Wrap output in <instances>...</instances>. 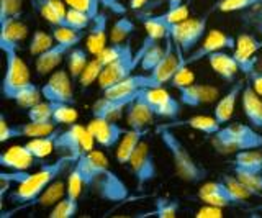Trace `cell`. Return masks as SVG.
I'll list each match as a JSON object with an SVG mask.
<instances>
[{
	"label": "cell",
	"instance_id": "obj_1",
	"mask_svg": "<svg viewBox=\"0 0 262 218\" xmlns=\"http://www.w3.org/2000/svg\"><path fill=\"white\" fill-rule=\"evenodd\" d=\"M74 167L85 184V189L94 192L105 202H123L129 195L126 184L110 169V163L102 151L92 149L80 156Z\"/></svg>",
	"mask_w": 262,
	"mask_h": 218
},
{
	"label": "cell",
	"instance_id": "obj_2",
	"mask_svg": "<svg viewBox=\"0 0 262 218\" xmlns=\"http://www.w3.org/2000/svg\"><path fill=\"white\" fill-rule=\"evenodd\" d=\"M76 158L72 156H59V159L56 163H49V164H41L39 171L30 174V177L20 185H16V189L10 192V199L13 204H21L25 205H33L41 193L45 192V189L49 184L54 182L57 177H61L68 169H71L76 163Z\"/></svg>",
	"mask_w": 262,
	"mask_h": 218
},
{
	"label": "cell",
	"instance_id": "obj_3",
	"mask_svg": "<svg viewBox=\"0 0 262 218\" xmlns=\"http://www.w3.org/2000/svg\"><path fill=\"white\" fill-rule=\"evenodd\" d=\"M158 133L164 148L167 149V152L172 158V163H174V169L179 179H182L184 182L188 184H199L207 179L208 171L193 159V156L188 152L185 144L172 132V128H166L161 125L158 128Z\"/></svg>",
	"mask_w": 262,
	"mask_h": 218
},
{
	"label": "cell",
	"instance_id": "obj_4",
	"mask_svg": "<svg viewBox=\"0 0 262 218\" xmlns=\"http://www.w3.org/2000/svg\"><path fill=\"white\" fill-rule=\"evenodd\" d=\"M211 144L220 155H236L237 151L262 148V135L246 123H229L211 136Z\"/></svg>",
	"mask_w": 262,
	"mask_h": 218
},
{
	"label": "cell",
	"instance_id": "obj_5",
	"mask_svg": "<svg viewBox=\"0 0 262 218\" xmlns=\"http://www.w3.org/2000/svg\"><path fill=\"white\" fill-rule=\"evenodd\" d=\"M95 138L89 132L87 125L72 123L66 130H59L54 138V151L61 156H72L79 159L85 152L95 148Z\"/></svg>",
	"mask_w": 262,
	"mask_h": 218
},
{
	"label": "cell",
	"instance_id": "obj_6",
	"mask_svg": "<svg viewBox=\"0 0 262 218\" xmlns=\"http://www.w3.org/2000/svg\"><path fill=\"white\" fill-rule=\"evenodd\" d=\"M176 43V41H174ZM177 46V45H176ZM236 48V38L225 33V31L213 28L210 31H207V35L202 39V43L199 45V48H195L192 53H188L185 56V53L177 46V51L180 56V66H190V64L200 62L202 59L208 58L210 54L216 53V51H225V50H234Z\"/></svg>",
	"mask_w": 262,
	"mask_h": 218
},
{
	"label": "cell",
	"instance_id": "obj_7",
	"mask_svg": "<svg viewBox=\"0 0 262 218\" xmlns=\"http://www.w3.org/2000/svg\"><path fill=\"white\" fill-rule=\"evenodd\" d=\"M213 12V9L202 15V17H195V18H190L188 17L187 20L180 21V23H176V25H172L169 33L172 36V39L176 41V45L182 50L185 54L192 53L196 45L202 43V39L205 38L208 31V15Z\"/></svg>",
	"mask_w": 262,
	"mask_h": 218
},
{
	"label": "cell",
	"instance_id": "obj_8",
	"mask_svg": "<svg viewBox=\"0 0 262 218\" xmlns=\"http://www.w3.org/2000/svg\"><path fill=\"white\" fill-rule=\"evenodd\" d=\"M30 82L31 72L25 61L18 56V51L5 53V76L2 84V92L5 99L12 100L13 95Z\"/></svg>",
	"mask_w": 262,
	"mask_h": 218
},
{
	"label": "cell",
	"instance_id": "obj_9",
	"mask_svg": "<svg viewBox=\"0 0 262 218\" xmlns=\"http://www.w3.org/2000/svg\"><path fill=\"white\" fill-rule=\"evenodd\" d=\"M128 164L131 167V172L135 176L138 190H143L144 185L152 182L156 179V176H158V167H156L154 163L152 149L144 140L139 143V146L133 152Z\"/></svg>",
	"mask_w": 262,
	"mask_h": 218
},
{
	"label": "cell",
	"instance_id": "obj_10",
	"mask_svg": "<svg viewBox=\"0 0 262 218\" xmlns=\"http://www.w3.org/2000/svg\"><path fill=\"white\" fill-rule=\"evenodd\" d=\"M57 128L56 122H31L30 123H8L5 115H0V143H7L13 138H39L48 136Z\"/></svg>",
	"mask_w": 262,
	"mask_h": 218
},
{
	"label": "cell",
	"instance_id": "obj_11",
	"mask_svg": "<svg viewBox=\"0 0 262 218\" xmlns=\"http://www.w3.org/2000/svg\"><path fill=\"white\" fill-rule=\"evenodd\" d=\"M43 99L56 103H76L74 97V80L66 69L54 71L41 87Z\"/></svg>",
	"mask_w": 262,
	"mask_h": 218
},
{
	"label": "cell",
	"instance_id": "obj_12",
	"mask_svg": "<svg viewBox=\"0 0 262 218\" xmlns=\"http://www.w3.org/2000/svg\"><path fill=\"white\" fill-rule=\"evenodd\" d=\"M141 97L152 108L154 115L159 118L176 120L179 118L184 105L179 99H174L164 87H149L141 91Z\"/></svg>",
	"mask_w": 262,
	"mask_h": 218
},
{
	"label": "cell",
	"instance_id": "obj_13",
	"mask_svg": "<svg viewBox=\"0 0 262 218\" xmlns=\"http://www.w3.org/2000/svg\"><path fill=\"white\" fill-rule=\"evenodd\" d=\"M182 66H180V56L177 51V46L169 33L166 36V53H164V58L158 64V68L147 72V74H149L154 87H164L170 82V79L174 77V74Z\"/></svg>",
	"mask_w": 262,
	"mask_h": 218
},
{
	"label": "cell",
	"instance_id": "obj_14",
	"mask_svg": "<svg viewBox=\"0 0 262 218\" xmlns=\"http://www.w3.org/2000/svg\"><path fill=\"white\" fill-rule=\"evenodd\" d=\"M87 128L95 138L97 144H100L105 149L117 148V144L123 138V135L128 132L125 126L118 125V122H115V120L97 118V117L90 118Z\"/></svg>",
	"mask_w": 262,
	"mask_h": 218
},
{
	"label": "cell",
	"instance_id": "obj_15",
	"mask_svg": "<svg viewBox=\"0 0 262 218\" xmlns=\"http://www.w3.org/2000/svg\"><path fill=\"white\" fill-rule=\"evenodd\" d=\"M262 51V39L254 35L241 33L236 38V48L233 50V56L239 66V71L246 76H251L254 72V56Z\"/></svg>",
	"mask_w": 262,
	"mask_h": 218
},
{
	"label": "cell",
	"instance_id": "obj_16",
	"mask_svg": "<svg viewBox=\"0 0 262 218\" xmlns=\"http://www.w3.org/2000/svg\"><path fill=\"white\" fill-rule=\"evenodd\" d=\"M199 199L203 204H210V205H216L223 208L244 204L241 199H237L231 192V189L228 187L223 179L205 182L199 190Z\"/></svg>",
	"mask_w": 262,
	"mask_h": 218
},
{
	"label": "cell",
	"instance_id": "obj_17",
	"mask_svg": "<svg viewBox=\"0 0 262 218\" xmlns=\"http://www.w3.org/2000/svg\"><path fill=\"white\" fill-rule=\"evenodd\" d=\"M136 68H138V64L135 61V53H129L126 56H123L121 59L115 61V62L103 68L100 79H98V87H100L102 92H103L105 89H108L117 82H120V80L131 76Z\"/></svg>",
	"mask_w": 262,
	"mask_h": 218
},
{
	"label": "cell",
	"instance_id": "obj_18",
	"mask_svg": "<svg viewBox=\"0 0 262 218\" xmlns=\"http://www.w3.org/2000/svg\"><path fill=\"white\" fill-rule=\"evenodd\" d=\"M179 91V100L184 107H190V108H196L202 107V105L211 103L218 99V89L213 85H207V84H190L185 87L177 89Z\"/></svg>",
	"mask_w": 262,
	"mask_h": 218
},
{
	"label": "cell",
	"instance_id": "obj_19",
	"mask_svg": "<svg viewBox=\"0 0 262 218\" xmlns=\"http://www.w3.org/2000/svg\"><path fill=\"white\" fill-rule=\"evenodd\" d=\"M149 87H154L149 74H131L126 79L117 82L115 85L105 89L103 95L113 97V99H123V97L136 95L141 91H144V89H149Z\"/></svg>",
	"mask_w": 262,
	"mask_h": 218
},
{
	"label": "cell",
	"instance_id": "obj_20",
	"mask_svg": "<svg viewBox=\"0 0 262 218\" xmlns=\"http://www.w3.org/2000/svg\"><path fill=\"white\" fill-rule=\"evenodd\" d=\"M30 33L28 27L21 20H13L0 25V50L5 53L20 51L21 43Z\"/></svg>",
	"mask_w": 262,
	"mask_h": 218
},
{
	"label": "cell",
	"instance_id": "obj_21",
	"mask_svg": "<svg viewBox=\"0 0 262 218\" xmlns=\"http://www.w3.org/2000/svg\"><path fill=\"white\" fill-rule=\"evenodd\" d=\"M36 158L33 152L27 148V144H15V146H8L0 155V166L4 169H10V171H28L30 167L35 166Z\"/></svg>",
	"mask_w": 262,
	"mask_h": 218
},
{
	"label": "cell",
	"instance_id": "obj_22",
	"mask_svg": "<svg viewBox=\"0 0 262 218\" xmlns=\"http://www.w3.org/2000/svg\"><path fill=\"white\" fill-rule=\"evenodd\" d=\"M106 31H108V15L105 12H100L92 20V25L89 27L85 36V50L92 56H97L102 50H105L106 41L110 38Z\"/></svg>",
	"mask_w": 262,
	"mask_h": 218
},
{
	"label": "cell",
	"instance_id": "obj_23",
	"mask_svg": "<svg viewBox=\"0 0 262 218\" xmlns=\"http://www.w3.org/2000/svg\"><path fill=\"white\" fill-rule=\"evenodd\" d=\"M125 118L128 126L133 128V130H146V128H149V125L154 123L156 115L152 108L147 105V102L141 97V94H139L126 107Z\"/></svg>",
	"mask_w": 262,
	"mask_h": 218
},
{
	"label": "cell",
	"instance_id": "obj_24",
	"mask_svg": "<svg viewBox=\"0 0 262 218\" xmlns=\"http://www.w3.org/2000/svg\"><path fill=\"white\" fill-rule=\"evenodd\" d=\"M141 94V92H139ZM129 95V97H123V99H113V97H102L98 99L94 107H92V117L97 118H106V120H115L118 122L120 117L123 115V112L126 110L128 105L133 102L136 97L139 95Z\"/></svg>",
	"mask_w": 262,
	"mask_h": 218
},
{
	"label": "cell",
	"instance_id": "obj_25",
	"mask_svg": "<svg viewBox=\"0 0 262 218\" xmlns=\"http://www.w3.org/2000/svg\"><path fill=\"white\" fill-rule=\"evenodd\" d=\"M72 48H76V46L54 43L48 51L36 56L35 68H36L38 76H48V74H51V72H54V69L64 61V58H68V54Z\"/></svg>",
	"mask_w": 262,
	"mask_h": 218
},
{
	"label": "cell",
	"instance_id": "obj_26",
	"mask_svg": "<svg viewBox=\"0 0 262 218\" xmlns=\"http://www.w3.org/2000/svg\"><path fill=\"white\" fill-rule=\"evenodd\" d=\"M33 9L51 27H66L68 5L64 0H33Z\"/></svg>",
	"mask_w": 262,
	"mask_h": 218
},
{
	"label": "cell",
	"instance_id": "obj_27",
	"mask_svg": "<svg viewBox=\"0 0 262 218\" xmlns=\"http://www.w3.org/2000/svg\"><path fill=\"white\" fill-rule=\"evenodd\" d=\"M244 85H246L244 80H237V82L216 102L215 110H213V117L218 120L220 125H225L233 118L234 108H236V102L241 97Z\"/></svg>",
	"mask_w": 262,
	"mask_h": 218
},
{
	"label": "cell",
	"instance_id": "obj_28",
	"mask_svg": "<svg viewBox=\"0 0 262 218\" xmlns=\"http://www.w3.org/2000/svg\"><path fill=\"white\" fill-rule=\"evenodd\" d=\"M241 105L244 117L251 126L262 130V97L254 91L252 85H244L241 94Z\"/></svg>",
	"mask_w": 262,
	"mask_h": 218
},
{
	"label": "cell",
	"instance_id": "obj_29",
	"mask_svg": "<svg viewBox=\"0 0 262 218\" xmlns=\"http://www.w3.org/2000/svg\"><path fill=\"white\" fill-rule=\"evenodd\" d=\"M149 133V128L146 130H129L123 135V138L120 140V143L117 144V151H115V158L120 164H128L133 152L136 151V148L139 146V143L144 140V136Z\"/></svg>",
	"mask_w": 262,
	"mask_h": 218
},
{
	"label": "cell",
	"instance_id": "obj_30",
	"mask_svg": "<svg viewBox=\"0 0 262 218\" xmlns=\"http://www.w3.org/2000/svg\"><path fill=\"white\" fill-rule=\"evenodd\" d=\"M208 61H210V66L211 69L216 72V74L226 80V82H234L236 74L239 71V66L234 59L233 54H228L225 51H216L208 56Z\"/></svg>",
	"mask_w": 262,
	"mask_h": 218
},
{
	"label": "cell",
	"instance_id": "obj_31",
	"mask_svg": "<svg viewBox=\"0 0 262 218\" xmlns=\"http://www.w3.org/2000/svg\"><path fill=\"white\" fill-rule=\"evenodd\" d=\"M166 128H192V130H196L207 136H213L220 132V128L223 125L218 123V120L215 117H207V115H195L187 120H180V122H174L170 125H162Z\"/></svg>",
	"mask_w": 262,
	"mask_h": 218
},
{
	"label": "cell",
	"instance_id": "obj_32",
	"mask_svg": "<svg viewBox=\"0 0 262 218\" xmlns=\"http://www.w3.org/2000/svg\"><path fill=\"white\" fill-rule=\"evenodd\" d=\"M180 210V202L177 199L170 197H158L154 200L152 210L146 213L136 215L138 218H147V216H156V218H176Z\"/></svg>",
	"mask_w": 262,
	"mask_h": 218
},
{
	"label": "cell",
	"instance_id": "obj_33",
	"mask_svg": "<svg viewBox=\"0 0 262 218\" xmlns=\"http://www.w3.org/2000/svg\"><path fill=\"white\" fill-rule=\"evenodd\" d=\"M89 56L90 53L87 50H84V48H72V50L69 51L68 58H66V62H68V72L71 74L72 80L74 82H79V77L82 74V71L85 69V66L89 64Z\"/></svg>",
	"mask_w": 262,
	"mask_h": 218
},
{
	"label": "cell",
	"instance_id": "obj_34",
	"mask_svg": "<svg viewBox=\"0 0 262 218\" xmlns=\"http://www.w3.org/2000/svg\"><path fill=\"white\" fill-rule=\"evenodd\" d=\"M233 167L244 169V171L262 172V152L257 149H244L234 155Z\"/></svg>",
	"mask_w": 262,
	"mask_h": 218
},
{
	"label": "cell",
	"instance_id": "obj_35",
	"mask_svg": "<svg viewBox=\"0 0 262 218\" xmlns=\"http://www.w3.org/2000/svg\"><path fill=\"white\" fill-rule=\"evenodd\" d=\"M66 192H68V182H64L62 179H57L54 182H51L45 189V192L33 202L35 205H43V207H49V205H56L61 199L66 197Z\"/></svg>",
	"mask_w": 262,
	"mask_h": 218
},
{
	"label": "cell",
	"instance_id": "obj_36",
	"mask_svg": "<svg viewBox=\"0 0 262 218\" xmlns=\"http://www.w3.org/2000/svg\"><path fill=\"white\" fill-rule=\"evenodd\" d=\"M43 99V92H41V89L36 87V84H27L25 87H21L18 92L13 95V102L18 105L20 108H25V110H30L31 107H35L36 103L41 102Z\"/></svg>",
	"mask_w": 262,
	"mask_h": 218
},
{
	"label": "cell",
	"instance_id": "obj_37",
	"mask_svg": "<svg viewBox=\"0 0 262 218\" xmlns=\"http://www.w3.org/2000/svg\"><path fill=\"white\" fill-rule=\"evenodd\" d=\"M59 133V130H56L53 133H49L48 136H39V138H31L28 143H27V148L33 152V156H35L38 161L39 159H45L48 158L51 152L54 151V138L56 135Z\"/></svg>",
	"mask_w": 262,
	"mask_h": 218
},
{
	"label": "cell",
	"instance_id": "obj_38",
	"mask_svg": "<svg viewBox=\"0 0 262 218\" xmlns=\"http://www.w3.org/2000/svg\"><path fill=\"white\" fill-rule=\"evenodd\" d=\"M129 53H135L129 43H112L108 46H105V50L98 53L97 58L103 66H108V64L121 59L123 56H126Z\"/></svg>",
	"mask_w": 262,
	"mask_h": 218
},
{
	"label": "cell",
	"instance_id": "obj_39",
	"mask_svg": "<svg viewBox=\"0 0 262 218\" xmlns=\"http://www.w3.org/2000/svg\"><path fill=\"white\" fill-rule=\"evenodd\" d=\"M133 31H135L133 20L128 18L126 15H121V17L113 23V27L110 30V43H125Z\"/></svg>",
	"mask_w": 262,
	"mask_h": 218
},
{
	"label": "cell",
	"instance_id": "obj_40",
	"mask_svg": "<svg viewBox=\"0 0 262 218\" xmlns=\"http://www.w3.org/2000/svg\"><path fill=\"white\" fill-rule=\"evenodd\" d=\"M54 43L56 41H54L53 33H48V31H43V30H36L35 33H33L31 39H30L28 51H30L31 56H35V58H36V56L48 51Z\"/></svg>",
	"mask_w": 262,
	"mask_h": 218
},
{
	"label": "cell",
	"instance_id": "obj_41",
	"mask_svg": "<svg viewBox=\"0 0 262 218\" xmlns=\"http://www.w3.org/2000/svg\"><path fill=\"white\" fill-rule=\"evenodd\" d=\"M79 212V200L66 195L61 199L56 205H53L51 212H49V218H74Z\"/></svg>",
	"mask_w": 262,
	"mask_h": 218
},
{
	"label": "cell",
	"instance_id": "obj_42",
	"mask_svg": "<svg viewBox=\"0 0 262 218\" xmlns=\"http://www.w3.org/2000/svg\"><path fill=\"white\" fill-rule=\"evenodd\" d=\"M51 33L56 43H64L72 46H77L84 39V36H87L85 31H77L69 27H51Z\"/></svg>",
	"mask_w": 262,
	"mask_h": 218
},
{
	"label": "cell",
	"instance_id": "obj_43",
	"mask_svg": "<svg viewBox=\"0 0 262 218\" xmlns=\"http://www.w3.org/2000/svg\"><path fill=\"white\" fill-rule=\"evenodd\" d=\"M23 0H0V25L13 20H21Z\"/></svg>",
	"mask_w": 262,
	"mask_h": 218
},
{
	"label": "cell",
	"instance_id": "obj_44",
	"mask_svg": "<svg viewBox=\"0 0 262 218\" xmlns=\"http://www.w3.org/2000/svg\"><path fill=\"white\" fill-rule=\"evenodd\" d=\"M144 28H146V35L152 36L154 39H166V36L169 35L170 27L166 21L162 20L161 15H151L149 18H143Z\"/></svg>",
	"mask_w": 262,
	"mask_h": 218
},
{
	"label": "cell",
	"instance_id": "obj_45",
	"mask_svg": "<svg viewBox=\"0 0 262 218\" xmlns=\"http://www.w3.org/2000/svg\"><path fill=\"white\" fill-rule=\"evenodd\" d=\"M259 4H262V0H218L215 7H213V10H218L221 13H233L254 9Z\"/></svg>",
	"mask_w": 262,
	"mask_h": 218
},
{
	"label": "cell",
	"instance_id": "obj_46",
	"mask_svg": "<svg viewBox=\"0 0 262 218\" xmlns=\"http://www.w3.org/2000/svg\"><path fill=\"white\" fill-rule=\"evenodd\" d=\"M103 64L98 61L97 56H94L92 59L89 61V64L85 66V69L82 71V74L79 77V84L82 89H87L89 85H92L94 82H98V79H100V74L103 71Z\"/></svg>",
	"mask_w": 262,
	"mask_h": 218
},
{
	"label": "cell",
	"instance_id": "obj_47",
	"mask_svg": "<svg viewBox=\"0 0 262 218\" xmlns=\"http://www.w3.org/2000/svg\"><path fill=\"white\" fill-rule=\"evenodd\" d=\"M164 53H166V46H161L159 43L152 45L149 50H147L143 56L141 61H139V68H141L144 72H151L158 68V64L161 62V59L164 58Z\"/></svg>",
	"mask_w": 262,
	"mask_h": 218
},
{
	"label": "cell",
	"instance_id": "obj_48",
	"mask_svg": "<svg viewBox=\"0 0 262 218\" xmlns=\"http://www.w3.org/2000/svg\"><path fill=\"white\" fill-rule=\"evenodd\" d=\"M77 110L72 103H56L53 112V122L57 125H72L77 122Z\"/></svg>",
	"mask_w": 262,
	"mask_h": 218
},
{
	"label": "cell",
	"instance_id": "obj_49",
	"mask_svg": "<svg viewBox=\"0 0 262 218\" xmlns=\"http://www.w3.org/2000/svg\"><path fill=\"white\" fill-rule=\"evenodd\" d=\"M53 112H54V102L41 100L35 107L28 110V120L31 122H53Z\"/></svg>",
	"mask_w": 262,
	"mask_h": 218
},
{
	"label": "cell",
	"instance_id": "obj_50",
	"mask_svg": "<svg viewBox=\"0 0 262 218\" xmlns=\"http://www.w3.org/2000/svg\"><path fill=\"white\" fill-rule=\"evenodd\" d=\"M90 25H92V18H90L87 13L79 12L76 9H69L68 7V13H66V27L77 30V31H85Z\"/></svg>",
	"mask_w": 262,
	"mask_h": 218
},
{
	"label": "cell",
	"instance_id": "obj_51",
	"mask_svg": "<svg viewBox=\"0 0 262 218\" xmlns=\"http://www.w3.org/2000/svg\"><path fill=\"white\" fill-rule=\"evenodd\" d=\"M64 2L69 9H76L79 12H84L92 20L100 13L102 0H64Z\"/></svg>",
	"mask_w": 262,
	"mask_h": 218
},
{
	"label": "cell",
	"instance_id": "obj_52",
	"mask_svg": "<svg viewBox=\"0 0 262 218\" xmlns=\"http://www.w3.org/2000/svg\"><path fill=\"white\" fill-rule=\"evenodd\" d=\"M84 189H85L84 179H82V176L79 174L77 169L72 166L71 167V172L68 176V192H66V195L79 200V197L82 195Z\"/></svg>",
	"mask_w": 262,
	"mask_h": 218
},
{
	"label": "cell",
	"instance_id": "obj_53",
	"mask_svg": "<svg viewBox=\"0 0 262 218\" xmlns=\"http://www.w3.org/2000/svg\"><path fill=\"white\" fill-rule=\"evenodd\" d=\"M161 17L169 27H172V25H176V23H180V21H184V20H187L188 17H190V10H188V7L185 4H182L179 7L167 9L164 13H161Z\"/></svg>",
	"mask_w": 262,
	"mask_h": 218
},
{
	"label": "cell",
	"instance_id": "obj_54",
	"mask_svg": "<svg viewBox=\"0 0 262 218\" xmlns=\"http://www.w3.org/2000/svg\"><path fill=\"white\" fill-rule=\"evenodd\" d=\"M233 172L237 179H239L241 182H244L248 187L262 192V172L244 171V169H237V167H233Z\"/></svg>",
	"mask_w": 262,
	"mask_h": 218
},
{
	"label": "cell",
	"instance_id": "obj_55",
	"mask_svg": "<svg viewBox=\"0 0 262 218\" xmlns=\"http://www.w3.org/2000/svg\"><path fill=\"white\" fill-rule=\"evenodd\" d=\"M193 82H195V76H193V72L190 71V68H188V66H182L174 74V77L170 79L169 84L172 87H176V89H180V87L190 85Z\"/></svg>",
	"mask_w": 262,
	"mask_h": 218
},
{
	"label": "cell",
	"instance_id": "obj_56",
	"mask_svg": "<svg viewBox=\"0 0 262 218\" xmlns=\"http://www.w3.org/2000/svg\"><path fill=\"white\" fill-rule=\"evenodd\" d=\"M30 177L28 171H12V172H0V181H5L8 184H15V185H20L21 182H25Z\"/></svg>",
	"mask_w": 262,
	"mask_h": 218
},
{
	"label": "cell",
	"instance_id": "obj_57",
	"mask_svg": "<svg viewBox=\"0 0 262 218\" xmlns=\"http://www.w3.org/2000/svg\"><path fill=\"white\" fill-rule=\"evenodd\" d=\"M223 216V207L205 204L200 210H196L195 218H221Z\"/></svg>",
	"mask_w": 262,
	"mask_h": 218
},
{
	"label": "cell",
	"instance_id": "obj_58",
	"mask_svg": "<svg viewBox=\"0 0 262 218\" xmlns=\"http://www.w3.org/2000/svg\"><path fill=\"white\" fill-rule=\"evenodd\" d=\"M102 5L105 7V9L112 10L113 13H117V15H125L126 13V7H123L120 4V0H102Z\"/></svg>",
	"mask_w": 262,
	"mask_h": 218
},
{
	"label": "cell",
	"instance_id": "obj_59",
	"mask_svg": "<svg viewBox=\"0 0 262 218\" xmlns=\"http://www.w3.org/2000/svg\"><path fill=\"white\" fill-rule=\"evenodd\" d=\"M251 20L254 21V25L259 30V33L262 35V4L257 7H254V12L251 13Z\"/></svg>",
	"mask_w": 262,
	"mask_h": 218
},
{
	"label": "cell",
	"instance_id": "obj_60",
	"mask_svg": "<svg viewBox=\"0 0 262 218\" xmlns=\"http://www.w3.org/2000/svg\"><path fill=\"white\" fill-rule=\"evenodd\" d=\"M249 80H251V85H252L254 91L262 97V76L257 74V72H254V74L249 76Z\"/></svg>",
	"mask_w": 262,
	"mask_h": 218
},
{
	"label": "cell",
	"instance_id": "obj_61",
	"mask_svg": "<svg viewBox=\"0 0 262 218\" xmlns=\"http://www.w3.org/2000/svg\"><path fill=\"white\" fill-rule=\"evenodd\" d=\"M149 2V0H129V9L131 10H139V9H144V5Z\"/></svg>",
	"mask_w": 262,
	"mask_h": 218
},
{
	"label": "cell",
	"instance_id": "obj_62",
	"mask_svg": "<svg viewBox=\"0 0 262 218\" xmlns=\"http://www.w3.org/2000/svg\"><path fill=\"white\" fill-rule=\"evenodd\" d=\"M254 72H257V74L262 76V54L260 56H254ZM252 72V74H254Z\"/></svg>",
	"mask_w": 262,
	"mask_h": 218
},
{
	"label": "cell",
	"instance_id": "obj_63",
	"mask_svg": "<svg viewBox=\"0 0 262 218\" xmlns=\"http://www.w3.org/2000/svg\"><path fill=\"white\" fill-rule=\"evenodd\" d=\"M182 4H184V0H166L167 9H172V7H179V5H182Z\"/></svg>",
	"mask_w": 262,
	"mask_h": 218
}]
</instances>
